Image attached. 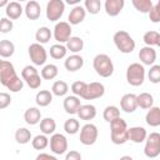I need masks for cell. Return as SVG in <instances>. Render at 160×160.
<instances>
[{"mask_svg": "<svg viewBox=\"0 0 160 160\" xmlns=\"http://www.w3.org/2000/svg\"><path fill=\"white\" fill-rule=\"evenodd\" d=\"M145 80V68L140 62H132L126 69V81L131 86H140Z\"/></svg>", "mask_w": 160, "mask_h": 160, "instance_id": "cell-5", "label": "cell"}, {"mask_svg": "<svg viewBox=\"0 0 160 160\" xmlns=\"http://www.w3.org/2000/svg\"><path fill=\"white\" fill-rule=\"evenodd\" d=\"M15 52V45L12 41L10 40H1L0 41V56L2 59H6V58H11Z\"/></svg>", "mask_w": 160, "mask_h": 160, "instance_id": "cell-28", "label": "cell"}, {"mask_svg": "<svg viewBox=\"0 0 160 160\" xmlns=\"http://www.w3.org/2000/svg\"><path fill=\"white\" fill-rule=\"evenodd\" d=\"M159 38H160V32L159 31H155V30H149L144 34L142 36V40L146 44V46H154V45H158V41H159Z\"/></svg>", "mask_w": 160, "mask_h": 160, "instance_id": "cell-40", "label": "cell"}, {"mask_svg": "<svg viewBox=\"0 0 160 160\" xmlns=\"http://www.w3.org/2000/svg\"><path fill=\"white\" fill-rule=\"evenodd\" d=\"M98 135H99V130L96 128V125L91 124V122H88L85 124L81 129H80V142L85 146H90V145H94L98 140Z\"/></svg>", "mask_w": 160, "mask_h": 160, "instance_id": "cell-8", "label": "cell"}, {"mask_svg": "<svg viewBox=\"0 0 160 160\" xmlns=\"http://www.w3.org/2000/svg\"><path fill=\"white\" fill-rule=\"evenodd\" d=\"M95 72L101 78H110L114 74V64L109 55L98 54L92 60Z\"/></svg>", "mask_w": 160, "mask_h": 160, "instance_id": "cell-3", "label": "cell"}, {"mask_svg": "<svg viewBox=\"0 0 160 160\" xmlns=\"http://www.w3.org/2000/svg\"><path fill=\"white\" fill-rule=\"evenodd\" d=\"M148 78L150 82L152 84H159L160 82V65H152L150 66V70L148 71Z\"/></svg>", "mask_w": 160, "mask_h": 160, "instance_id": "cell-43", "label": "cell"}, {"mask_svg": "<svg viewBox=\"0 0 160 160\" xmlns=\"http://www.w3.org/2000/svg\"><path fill=\"white\" fill-rule=\"evenodd\" d=\"M110 139L115 145H122L129 140L128 124L122 118H118L110 122Z\"/></svg>", "mask_w": 160, "mask_h": 160, "instance_id": "cell-2", "label": "cell"}, {"mask_svg": "<svg viewBox=\"0 0 160 160\" xmlns=\"http://www.w3.org/2000/svg\"><path fill=\"white\" fill-rule=\"evenodd\" d=\"M22 11H24V9H22L21 4L18 2V1H10L9 5L5 8V14H6V16H8L10 20H16V19H19V18L21 16Z\"/></svg>", "mask_w": 160, "mask_h": 160, "instance_id": "cell-23", "label": "cell"}, {"mask_svg": "<svg viewBox=\"0 0 160 160\" xmlns=\"http://www.w3.org/2000/svg\"><path fill=\"white\" fill-rule=\"evenodd\" d=\"M66 54H68V49L62 44H54L50 46V56L55 60L64 59L66 56Z\"/></svg>", "mask_w": 160, "mask_h": 160, "instance_id": "cell-34", "label": "cell"}, {"mask_svg": "<svg viewBox=\"0 0 160 160\" xmlns=\"http://www.w3.org/2000/svg\"><path fill=\"white\" fill-rule=\"evenodd\" d=\"M158 46H160V38H159V41H158Z\"/></svg>", "mask_w": 160, "mask_h": 160, "instance_id": "cell-51", "label": "cell"}, {"mask_svg": "<svg viewBox=\"0 0 160 160\" xmlns=\"http://www.w3.org/2000/svg\"><path fill=\"white\" fill-rule=\"evenodd\" d=\"M50 150L56 155H62L68 150V139L65 135L55 132L50 138Z\"/></svg>", "mask_w": 160, "mask_h": 160, "instance_id": "cell-12", "label": "cell"}, {"mask_svg": "<svg viewBox=\"0 0 160 160\" xmlns=\"http://www.w3.org/2000/svg\"><path fill=\"white\" fill-rule=\"evenodd\" d=\"M62 106H64L65 112H68V114H70V115L78 114L79 109L81 108L80 98H78V96H75V95H69V96H66V98L64 99Z\"/></svg>", "mask_w": 160, "mask_h": 160, "instance_id": "cell-15", "label": "cell"}, {"mask_svg": "<svg viewBox=\"0 0 160 160\" xmlns=\"http://www.w3.org/2000/svg\"><path fill=\"white\" fill-rule=\"evenodd\" d=\"M119 160H134V159H132L130 155H124V156H121Z\"/></svg>", "mask_w": 160, "mask_h": 160, "instance_id": "cell-49", "label": "cell"}, {"mask_svg": "<svg viewBox=\"0 0 160 160\" xmlns=\"http://www.w3.org/2000/svg\"><path fill=\"white\" fill-rule=\"evenodd\" d=\"M11 104V98L8 92H1L0 94V109L4 110Z\"/></svg>", "mask_w": 160, "mask_h": 160, "instance_id": "cell-46", "label": "cell"}, {"mask_svg": "<svg viewBox=\"0 0 160 160\" xmlns=\"http://www.w3.org/2000/svg\"><path fill=\"white\" fill-rule=\"evenodd\" d=\"M131 4L139 12L142 14H149L154 6L152 0H131Z\"/></svg>", "mask_w": 160, "mask_h": 160, "instance_id": "cell-33", "label": "cell"}, {"mask_svg": "<svg viewBox=\"0 0 160 160\" xmlns=\"http://www.w3.org/2000/svg\"><path fill=\"white\" fill-rule=\"evenodd\" d=\"M85 16H86L85 8L81 6V5H75L71 9V11L68 16V20H69L70 25H78V24H81L85 20Z\"/></svg>", "mask_w": 160, "mask_h": 160, "instance_id": "cell-16", "label": "cell"}, {"mask_svg": "<svg viewBox=\"0 0 160 160\" xmlns=\"http://www.w3.org/2000/svg\"><path fill=\"white\" fill-rule=\"evenodd\" d=\"M64 66L70 72L78 71L84 66V59H82V56H80L78 54H72V55H70V56H68L65 59Z\"/></svg>", "mask_w": 160, "mask_h": 160, "instance_id": "cell-18", "label": "cell"}, {"mask_svg": "<svg viewBox=\"0 0 160 160\" xmlns=\"http://www.w3.org/2000/svg\"><path fill=\"white\" fill-rule=\"evenodd\" d=\"M21 79L28 84L30 89H39L41 85V75L35 66L26 65L21 70Z\"/></svg>", "mask_w": 160, "mask_h": 160, "instance_id": "cell-7", "label": "cell"}, {"mask_svg": "<svg viewBox=\"0 0 160 160\" xmlns=\"http://www.w3.org/2000/svg\"><path fill=\"white\" fill-rule=\"evenodd\" d=\"M86 86H88V84H86L85 81L78 80V81L72 82V85H71V91H72V94H74L75 96L82 98V96H84V92H85V90H86Z\"/></svg>", "mask_w": 160, "mask_h": 160, "instance_id": "cell-42", "label": "cell"}, {"mask_svg": "<svg viewBox=\"0 0 160 160\" xmlns=\"http://www.w3.org/2000/svg\"><path fill=\"white\" fill-rule=\"evenodd\" d=\"M139 59H140L142 65H149V66L151 65L152 66L155 60H156V51L151 46H144L139 51Z\"/></svg>", "mask_w": 160, "mask_h": 160, "instance_id": "cell-17", "label": "cell"}, {"mask_svg": "<svg viewBox=\"0 0 160 160\" xmlns=\"http://www.w3.org/2000/svg\"><path fill=\"white\" fill-rule=\"evenodd\" d=\"M66 49L72 54H78L84 49V40L79 36H71L66 42Z\"/></svg>", "mask_w": 160, "mask_h": 160, "instance_id": "cell-29", "label": "cell"}, {"mask_svg": "<svg viewBox=\"0 0 160 160\" xmlns=\"http://www.w3.org/2000/svg\"><path fill=\"white\" fill-rule=\"evenodd\" d=\"M125 5L124 0H106L104 4L105 12L109 16H118Z\"/></svg>", "mask_w": 160, "mask_h": 160, "instance_id": "cell-19", "label": "cell"}, {"mask_svg": "<svg viewBox=\"0 0 160 160\" xmlns=\"http://www.w3.org/2000/svg\"><path fill=\"white\" fill-rule=\"evenodd\" d=\"M66 2H68V4H78V2H79V0H68Z\"/></svg>", "mask_w": 160, "mask_h": 160, "instance_id": "cell-50", "label": "cell"}, {"mask_svg": "<svg viewBox=\"0 0 160 160\" xmlns=\"http://www.w3.org/2000/svg\"><path fill=\"white\" fill-rule=\"evenodd\" d=\"M84 8L91 15H96L101 9V1L100 0H85Z\"/></svg>", "mask_w": 160, "mask_h": 160, "instance_id": "cell-41", "label": "cell"}, {"mask_svg": "<svg viewBox=\"0 0 160 160\" xmlns=\"http://www.w3.org/2000/svg\"><path fill=\"white\" fill-rule=\"evenodd\" d=\"M51 36H52V32H51V30H50L49 28H46V26L39 28V29L36 30V32H35V40H36V42H39V44H41V45L49 42V40L51 39Z\"/></svg>", "mask_w": 160, "mask_h": 160, "instance_id": "cell-30", "label": "cell"}, {"mask_svg": "<svg viewBox=\"0 0 160 160\" xmlns=\"http://www.w3.org/2000/svg\"><path fill=\"white\" fill-rule=\"evenodd\" d=\"M78 116L81 120H86V121L92 120L96 116V108L94 105H91V104L81 105V108L78 111Z\"/></svg>", "mask_w": 160, "mask_h": 160, "instance_id": "cell-25", "label": "cell"}, {"mask_svg": "<svg viewBox=\"0 0 160 160\" xmlns=\"http://www.w3.org/2000/svg\"><path fill=\"white\" fill-rule=\"evenodd\" d=\"M40 130L44 135H52L56 130V122L52 118H44L40 121Z\"/></svg>", "mask_w": 160, "mask_h": 160, "instance_id": "cell-27", "label": "cell"}, {"mask_svg": "<svg viewBox=\"0 0 160 160\" xmlns=\"http://www.w3.org/2000/svg\"><path fill=\"white\" fill-rule=\"evenodd\" d=\"M71 25L66 21H59L54 26V32L52 36L58 41V44L68 42L69 39L71 38Z\"/></svg>", "mask_w": 160, "mask_h": 160, "instance_id": "cell-11", "label": "cell"}, {"mask_svg": "<svg viewBox=\"0 0 160 160\" xmlns=\"http://www.w3.org/2000/svg\"><path fill=\"white\" fill-rule=\"evenodd\" d=\"M104 94H105V86H104V84L98 82V81H94V82L88 84L82 99H85V100H94V99L101 98Z\"/></svg>", "mask_w": 160, "mask_h": 160, "instance_id": "cell-13", "label": "cell"}, {"mask_svg": "<svg viewBox=\"0 0 160 160\" xmlns=\"http://www.w3.org/2000/svg\"><path fill=\"white\" fill-rule=\"evenodd\" d=\"M154 104V98L149 92H141L138 95V106L141 109H150L152 108Z\"/></svg>", "mask_w": 160, "mask_h": 160, "instance_id": "cell-37", "label": "cell"}, {"mask_svg": "<svg viewBox=\"0 0 160 160\" xmlns=\"http://www.w3.org/2000/svg\"><path fill=\"white\" fill-rule=\"evenodd\" d=\"M28 52H29V56H30V60L32 61L34 65L36 66H40V65H44L48 60V52H46V49L44 48V45L39 44V42H34L29 46L28 49Z\"/></svg>", "mask_w": 160, "mask_h": 160, "instance_id": "cell-9", "label": "cell"}, {"mask_svg": "<svg viewBox=\"0 0 160 160\" xmlns=\"http://www.w3.org/2000/svg\"><path fill=\"white\" fill-rule=\"evenodd\" d=\"M65 10V2L62 0H50L46 4V18L50 21H58Z\"/></svg>", "mask_w": 160, "mask_h": 160, "instance_id": "cell-10", "label": "cell"}, {"mask_svg": "<svg viewBox=\"0 0 160 160\" xmlns=\"http://www.w3.org/2000/svg\"><path fill=\"white\" fill-rule=\"evenodd\" d=\"M15 140H16L18 144H21V145L30 142V140H32L31 131L26 128H19L15 131Z\"/></svg>", "mask_w": 160, "mask_h": 160, "instance_id": "cell-31", "label": "cell"}, {"mask_svg": "<svg viewBox=\"0 0 160 160\" xmlns=\"http://www.w3.org/2000/svg\"><path fill=\"white\" fill-rule=\"evenodd\" d=\"M0 82L11 92H19L24 88V80L18 76L14 65L8 60L0 61Z\"/></svg>", "mask_w": 160, "mask_h": 160, "instance_id": "cell-1", "label": "cell"}, {"mask_svg": "<svg viewBox=\"0 0 160 160\" xmlns=\"http://www.w3.org/2000/svg\"><path fill=\"white\" fill-rule=\"evenodd\" d=\"M64 130H65L66 134L75 135V134L80 130V122H79V120L75 119V118L68 119V120L64 122Z\"/></svg>", "mask_w": 160, "mask_h": 160, "instance_id": "cell-38", "label": "cell"}, {"mask_svg": "<svg viewBox=\"0 0 160 160\" xmlns=\"http://www.w3.org/2000/svg\"><path fill=\"white\" fill-rule=\"evenodd\" d=\"M24 120L29 125H36V124H39L42 120L41 119V111L38 108L31 106V108H29V109L25 110V112H24Z\"/></svg>", "mask_w": 160, "mask_h": 160, "instance_id": "cell-22", "label": "cell"}, {"mask_svg": "<svg viewBox=\"0 0 160 160\" xmlns=\"http://www.w3.org/2000/svg\"><path fill=\"white\" fill-rule=\"evenodd\" d=\"M65 160H81V154L76 150H70L69 152H66Z\"/></svg>", "mask_w": 160, "mask_h": 160, "instance_id": "cell-47", "label": "cell"}, {"mask_svg": "<svg viewBox=\"0 0 160 160\" xmlns=\"http://www.w3.org/2000/svg\"><path fill=\"white\" fill-rule=\"evenodd\" d=\"M35 101L40 108H45L52 101V92L49 90H40L35 96Z\"/></svg>", "mask_w": 160, "mask_h": 160, "instance_id": "cell-26", "label": "cell"}, {"mask_svg": "<svg viewBox=\"0 0 160 160\" xmlns=\"http://www.w3.org/2000/svg\"><path fill=\"white\" fill-rule=\"evenodd\" d=\"M50 144V140L48 139L46 135L41 134V135H36L32 140H31V145L35 150H44L45 148H48V145Z\"/></svg>", "mask_w": 160, "mask_h": 160, "instance_id": "cell-39", "label": "cell"}, {"mask_svg": "<svg viewBox=\"0 0 160 160\" xmlns=\"http://www.w3.org/2000/svg\"><path fill=\"white\" fill-rule=\"evenodd\" d=\"M24 12L26 15V18L29 20H38L41 15V8H40V4L35 0H31V1H28L26 5H25V9H24Z\"/></svg>", "mask_w": 160, "mask_h": 160, "instance_id": "cell-20", "label": "cell"}, {"mask_svg": "<svg viewBox=\"0 0 160 160\" xmlns=\"http://www.w3.org/2000/svg\"><path fill=\"white\" fill-rule=\"evenodd\" d=\"M144 154L146 158L154 159L160 155V132H150L145 140Z\"/></svg>", "mask_w": 160, "mask_h": 160, "instance_id": "cell-6", "label": "cell"}, {"mask_svg": "<svg viewBox=\"0 0 160 160\" xmlns=\"http://www.w3.org/2000/svg\"><path fill=\"white\" fill-rule=\"evenodd\" d=\"M120 108L122 111L131 114L138 109V95L135 94H125L122 95V98L120 99Z\"/></svg>", "mask_w": 160, "mask_h": 160, "instance_id": "cell-14", "label": "cell"}, {"mask_svg": "<svg viewBox=\"0 0 160 160\" xmlns=\"http://www.w3.org/2000/svg\"><path fill=\"white\" fill-rule=\"evenodd\" d=\"M112 40H114V44L116 46V49L122 52V54H130L134 51L136 44H135V40L131 38V35L125 31V30H119L114 34L112 36Z\"/></svg>", "mask_w": 160, "mask_h": 160, "instance_id": "cell-4", "label": "cell"}, {"mask_svg": "<svg viewBox=\"0 0 160 160\" xmlns=\"http://www.w3.org/2000/svg\"><path fill=\"white\" fill-rule=\"evenodd\" d=\"M149 19L151 22H160V0L154 4L152 9L149 12Z\"/></svg>", "mask_w": 160, "mask_h": 160, "instance_id": "cell-44", "label": "cell"}, {"mask_svg": "<svg viewBox=\"0 0 160 160\" xmlns=\"http://www.w3.org/2000/svg\"><path fill=\"white\" fill-rule=\"evenodd\" d=\"M145 121L149 126H152V128L160 126V108L159 106L150 108L145 115Z\"/></svg>", "mask_w": 160, "mask_h": 160, "instance_id": "cell-24", "label": "cell"}, {"mask_svg": "<svg viewBox=\"0 0 160 160\" xmlns=\"http://www.w3.org/2000/svg\"><path fill=\"white\" fill-rule=\"evenodd\" d=\"M69 91V85L64 80H56L51 86V92L55 96H65Z\"/></svg>", "mask_w": 160, "mask_h": 160, "instance_id": "cell-36", "label": "cell"}, {"mask_svg": "<svg viewBox=\"0 0 160 160\" xmlns=\"http://www.w3.org/2000/svg\"><path fill=\"white\" fill-rule=\"evenodd\" d=\"M148 138V132L145 128L142 126H132L129 129V140H131L135 144H140L145 141Z\"/></svg>", "mask_w": 160, "mask_h": 160, "instance_id": "cell-21", "label": "cell"}, {"mask_svg": "<svg viewBox=\"0 0 160 160\" xmlns=\"http://www.w3.org/2000/svg\"><path fill=\"white\" fill-rule=\"evenodd\" d=\"M14 28V22L12 20H10L9 18H1L0 19V32L2 34H6V32H10Z\"/></svg>", "mask_w": 160, "mask_h": 160, "instance_id": "cell-45", "label": "cell"}, {"mask_svg": "<svg viewBox=\"0 0 160 160\" xmlns=\"http://www.w3.org/2000/svg\"><path fill=\"white\" fill-rule=\"evenodd\" d=\"M35 160H58L54 155H50V154H46V152H40Z\"/></svg>", "mask_w": 160, "mask_h": 160, "instance_id": "cell-48", "label": "cell"}, {"mask_svg": "<svg viewBox=\"0 0 160 160\" xmlns=\"http://www.w3.org/2000/svg\"><path fill=\"white\" fill-rule=\"evenodd\" d=\"M102 118H104L105 121H108V122L110 124V122L114 121L115 119L120 118V110H119V108L115 106V105H109V106H106V108L104 109V111H102Z\"/></svg>", "mask_w": 160, "mask_h": 160, "instance_id": "cell-32", "label": "cell"}, {"mask_svg": "<svg viewBox=\"0 0 160 160\" xmlns=\"http://www.w3.org/2000/svg\"><path fill=\"white\" fill-rule=\"evenodd\" d=\"M58 66L55 64H46L44 65V68L41 69V78L45 79V80H52L58 76Z\"/></svg>", "mask_w": 160, "mask_h": 160, "instance_id": "cell-35", "label": "cell"}]
</instances>
